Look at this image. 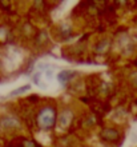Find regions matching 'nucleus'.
I'll return each mask as SVG.
<instances>
[{
    "label": "nucleus",
    "mask_w": 137,
    "mask_h": 147,
    "mask_svg": "<svg viewBox=\"0 0 137 147\" xmlns=\"http://www.w3.org/2000/svg\"><path fill=\"white\" fill-rule=\"evenodd\" d=\"M56 123V110L53 107H44L37 114V124L43 130H51Z\"/></svg>",
    "instance_id": "1"
},
{
    "label": "nucleus",
    "mask_w": 137,
    "mask_h": 147,
    "mask_svg": "<svg viewBox=\"0 0 137 147\" xmlns=\"http://www.w3.org/2000/svg\"><path fill=\"white\" fill-rule=\"evenodd\" d=\"M0 127L3 130H11V128H19L20 123L16 118L12 116H4L3 119L0 120Z\"/></svg>",
    "instance_id": "2"
},
{
    "label": "nucleus",
    "mask_w": 137,
    "mask_h": 147,
    "mask_svg": "<svg viewBox=\"0 0 137 147\" xmlns=\"http://www.w3.org/2000/svg\"><path fill=\"white\" fill-rule=\"evenodd\" d=\"M100 136H101V139L108 140V142H116L120 138V132L114 128H104L100 132Z\"/></svg>",
    "instance_id": "3"
},
{
    "label": "nucleus",
    "mask_w": 137,
    "mask_h": 147,
    "mask_svg": "<svg viewBox=\"0 0 137 147\" xmlns=\"http://www.w3.org/2000/svg\"><path fill=\"white\" fill-rule=\"evenodd\" d=\"M72 118H73V114L69 110H64L61 112L60 118H59V124L60 127H68L69 123L72 122Z\"/></svg>",
    "instance_id": "4"
},
{
    "label": "nucleus",
    "mask_w": 137,
    "mask_h": 147,
    "mask_svg": "<svg viewBox=\"0 0 137 147\" xmlns=\"http://www.w3.org/2000/svg\"><path fill=\"white\" fill-rule=\"evenodd\" d=\"M75 75H76L75 71L64 70V71H61V72H59V75H57V80L60 82L61 84H67L72 78H75Z\"/></svg>",
    "instance_id": "5"
},
{
    "label": "nucleus",
    "mask_w": 137,
    "mask_h": 147,
    "mask_svg": "<svg viewBox=\"0 0 137 147\" xmlns=\"http://www.w3.org/2000/svg\"><path fill=\"white\" fill-rule=\"evenodd\" d=\"M108 47H109V42H107V40H104V42H101L99 44V46L96 47V51L99 52V54H104L105 51L108 50Z\"/></svg>",
    "instance_id": "6"
},
{
    "label": "nucleus",
    "mask_w": 137,
    "mask_h": 147,
    "mask_svg": "<svg viewBox=\"0 0 137 147\" xmlns=\"http://www.w3.org/2000/svg\"><path fill=\"white\" fill-rule=\"evenodd\" d=\"M29 88H31V86H29V84L24 86V87H19V88H16L15 91H12V92H11V96H16V95H20V94L27 92V91H28Z\"/></svg>",
    "instance_id": "7"
},
{
    "label": "nucleus",
    "mask_w": 137,
    "mask_h": 147,
    "mask_svg": "<svg viewBox=\"0 0 137 147\" xmlns=\"http://www.w3.org/2000/svg\"><path fill=\"white\" fill-rule=\"evenodd\" d=\"M132 83H133L134 87H137V72H134L132 75Z\"/></svg>",
    "instance_id": "8"
},
{
    "label": "nucleus",
    "mask_w": 137,
    "mask_h": 147,
    "mask_svg": "<svg viewBox=\"0 0 137 147\" xmlns=\"http://www.w3.org/2000/svg\"><path fill=\"white\" fill-rule=\"evenodd\" d=\"M0 64H1V63H0Z\"/></svg>",
    "instance_id": "9"
}]
</instances>
